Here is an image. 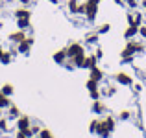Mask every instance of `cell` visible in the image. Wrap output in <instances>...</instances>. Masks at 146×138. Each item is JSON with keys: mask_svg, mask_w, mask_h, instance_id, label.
<instances>
[{"mask_svg": "<svg viewBox=\"0 0 146 138\" xmlns=\"http://www.w3.org/2000/svg\"><path fill=\"white\" fill-rule=\"evenodd\" d=\"M98 11H100V0H85V18L87 20L94 22Z\"/></svg>", "mask_w": 146, "mask_h": 138, "instance_id": "6da1fadb", "label": "cell"}, {"mask_svg": "<svg viewBox=\"0 0 146 138\" xmlns=\"http://www.w3.org/2000/svg\"><path fill=\"white\" fill-rule=\"evenodd\" d=\"M65 50H67L68 59H74L76 55H80V53H85V48H83V44H80V43H70Z\"/></svg>", "mask_w": 146, "mask_h": 138, "instance_id": "7a4b0ae2", "label": "cell"}, {"mask_svg": "<svg viewBox=\"0 0 146 138\" xmlns=\"http://www.w3.org/2000/svg\"><path fill=\"white\" fill-rule=\"evenodd\" d=\"M115 81L122 87H131L133 85V78L128 72H117V74H115Z\"/></svg>", "mask_w": 146, "mask_h": 138, "instance_id": "3957f363", "label": "cell"}, {"mask_svg": "<svg viewBox=\"0 0 146 138\" xmlns=\"http://www.w3.org/2000/svg\"><path fill=\"white\" fill-rule=\"evenodd\" d=\"M32 46H33V39H32V37H26L22 43L17 44V52L22 53V55H28L30 50H32Z\"/></svg>", "mask_w": 146, "mask_h": 138, "instance_id": "277c9868", "label": "cell"}, {"mask_svg": "<svg viewBox=\"0 0 146 138\" xmlns=\"http://www.w3.org/2000/svg\"><path fill=\"white\" fill-rule=\"evenodd\" d=\"M96 135H98L100 138H109V136H111V131L107 129V125H106V122H104V120H98Z\"/></svg>", "mask_w": 146, "mask_h": 138, "instance_id": "5b68a950", "label": "cell"}, {"mask_svg": "<svg viewBox=\"0 0 146 138\" xmlns=\"http://www.w3.org/2000/svg\"><path fill=\"white\" fill-rule=\"evenodd\" d=\"M7 39H9L13 44H19V43H22V41L26 39V33H24V30H17V32L9 33V37H7Z\"/></svg>", "mask_w": 146, "mask_h": 138, "instance_id": "8992f818", "label": "cell"}, {"mask_svg": "<svg viewBox=\"0 0 146 138\" xmlns=\"http://www.w3.org/2000/svg\"><path fill=\"white\" fill-rule=\"evenodd\" d=\"M135 35H139V26H135V24H128V28L124 30V39H126V41H129V39H133Z\"/></svg>", "mask_w": 146, "mask_h": 138, "instance_id": "52a82bcc", "label": "cell"}, {"mask_svg": "<svg viewBox=\"0 0 146 138\" xmlns=\"http://www.w3.org/2000/svg\"><path fill=\"white\" fill-rule=\"evenodd\" d=\"M30 127H32V125H30V118L28 116H19L17 118V129L19 131L24 133V131H28Z\"/></svg>", "mask_w": 146, "mask_h": 138, "instance_id": "ba28073f", "label": "cell"}, {"mask_svg": "<svg viewBox=\"0 0 146 138\" xmlns=\"http://www.w3.org/2000/svg\"><path fill=\"white\" fill-rule=\"evenodd\" d=\"M52 59L56 61L57 64H65V63H67V59H68V57H67V50H65V48L63 50H57V52L52 55Z\"/></svg>", "mask_w": 146, "mask_h": 138, "instance_id": "9c48e42d", "label": "cell"}, {"mask_svg": "<svg viewBox=\"0 0 146 138\" xmlns=\"http://www.w3.org/2000/svg\"><path fill=\"white\" fill-rule=\"evenodd\" d=\"M89 78L100 83V81H102V79H104V70H102V68H100L98 64H96V66H94V68H91V70H89Z\"/></svg>", "mask_w": 146, "mask_h": 138, "instance_id": "30bf717a", "label": "cell"}, {"mask_svg": "<svg viewBox=\"0 0 146 138\" xmlns=\"http://www.w3.org/2000/svg\"><path fill=\"white\" fill-rule=\"evenodd\" d=\"M85 53H80V55H76L74 59H70L72 61V64H74V68H85Z\"/></svg>", "mask_w": 146, "mask_h": 138, "instance_id": "8fae6325", "label": "cell"}, {"mask_svg": "<svg viewBox=\"0 0 146 138\" xmlns=\"http://www.w3.org/2000/svg\"><path fill=\"white\" fill-rule=\"evenodd\" d=\"M91 109H93V112H94V114H104V112H106V105H104L100 99H94V101H93V107H91Z\"/></svg>", "mask_w": 146, "mask_h": 138, "instance_id": "7c38bea8", "label": "cell"}, {"mask_svg": "<svg viewBox=\"0 0 146 138\" xmlns=\"http://www.w3.org/2000/svg\"><path fill=\"white\" fill-rule=\"evenodd\" d=\"M98 64V59H96V55H87L85 57V70H91V68H94Z\"/></svg>", "mask_w": 146, "mask_h": 138, "instance_id": "4fadbf2b", "label": "cell"}, {"mask_svg": "<svg viewBox=\"0 0 146 138\" xmlns=\"http://www.w3.org/2000/svg\"><path fill=\"white\" fill-rule=\"evenodd\" d=\"M30 17H32V13H30L28 7H19L15 11V18H30Z\"/></svg>", "mask_w": 146, "mask_h": 138, "instance_id": "5bb4252c", "label": "cell"}, {"mask_svg": "<svg viewBox=\"0 0 146 138\" xmlns=\"http://www.w3.org/2000/svg\"><path fill=\"white\" fill-rule=\"evenodd\" d=\"M80 0H67V7H68V11H70L72 15H78V7H80Z\"/></svg>", "mask_w": 146, "mask_h": 138, "instance_id": "9a60e30c", "label": "cell"}, {"mask_svg": "<svg viewBox=\"0 0 146 138\" xmlns=\"http://www.w3.org/2000/svg\"><path fill=\"white\" fill-rule=\"evenodd\" d=\"M85 89L89 90V92H96V90H100V83L89 78V79H87V83H85Z\"/></svg>", "mask_w": 146, "mask_h": 138, "instance_id": "2e32d148", "label": "cell"}, {"mask_svg": "<svg viewBox=\"0 0 146 138\" xmlns=\"http://www.w3.org/2000/svg\"><path fill=\"white\" fill-rule=\"evenodd\" d=\"M104 122H106L107 129L113 133V131H115V127H117V120H115V116H106V118H104Z\"/></svg>", "mask_w": 146, "mask_h": 138, "instance_id": "e0dca14e", "label": "cell"}, {"mask_svg": "<svg viewBox=\"0 0 146 138\" xmlns=\"http://www.w3.org/2000/svg\"><path fill=\"white\" fill-rule=\"evenodd\" d=\"M98 41H100V35H98L96 32L89 33V35L85 37V44H98Z\"/></svg>", "mask_w": 146, "mask_h": 138, "instance_id": "ac0fdd59", "label": "cell"}, {"mask_svg": "<svg viewBox=\"0 0 146 138\" xmlns=\"http://www.w3.org/2000/svg\"><path fill=\"white\" fill-rule=\"evenodd\" d=\"M11 59H13V53H11V52H6V50H4L2 57H0V63H2V64H9V63H11Z\"/></svg>", "mask_w": 146, "mask_h": 138, "instance_id": "d6986e66", "label": "cell"}, {"mask_svg": "<svg viewBox=\"0 0 146 138\" xmlns=\"http://www.w3.org/2000/svg\"><path fill=\"white\" fill-rule=\"evenodd\" d=\"M9 105H11L9 96H6V94H2V92H0V109H6V107H9Z\"/></svg>", "mask_w": 146, "mask_h": 138, "instance_id": "ffe728a7", "label": "cell"}, {"mask_svg": "<svg viewBox=\"0 0 146 138\" xmlns=\"http://www.w3.org/2000/svg\"><path fill=\"white\" fill-rule=\"evenodd\" d=\"M109 30H111V24H109V22H104V24H100L96 28V33H98V35H104V33H107Z\"/></svg>", "mask_w": 146, "mask_h": 138, "instance_id": "44dd1931", "label": "cell"}, {"mask_svg": "<svg viewBox=\"0 0 146 138\" xmlns=\"http://www.w3.org/2000/svg\"><path fill=\"white\" fill-rule=\"evenodd\" d=\"M17 28H19V30L30 28V18H17Z\"/></svg>", "mask_w": 146, "mask_h": 138, "instance_id": "7402d4cb", "label": "cell"}, {"mask_svg": "<svg viewBox=\"0 0 146 138\" xmlns=\"http://www.w3.org/2000/svg\"><path fill=\"white\" fill-rule=\"evenodd\" d=\"M21 116V112H19V109L15 105H9V118H13V120H17V118Z\"/></svg>", "mask_w": 146, "mask_h": 138, "instance_id": "603a6c76", "label": "cell"}, {"mask_svg": "<svg viewBox=\"0 0 146 138\" xmlns=\"http://www.w3.org/2000/svg\"><path fill=\"white\" fill-rule=\"evenodd\" d=\"M124 2H126V6H128L129 9H137V7L141 6L139 0H124Z\"/></svg>", "mask_w": 146, "mask_h": 138, "instance_id": "cb8c5ba5", "label": "cell"}, {"mask_svg": "<svg viewBox=\"0 0 146 138\" xmlns=\"http://www.w3.org/2000/svg\"><path fill=\"white\" fill-rule=\"evenodd\" d=\"M143 18H144V15L141 11H135V26H143Z\"/></svg>", "mask_w": 146, "mask_h": 138, "instance_id": "d4e9b609", "label": "cell"}, {"mask_svg": "<svg viewBox=\"0 0 146 138\" xmlns=\"http://www.w3.org/2000/svg\"><path fill=\"white\" fill-rule=\"evenodd\" d=\"M0 92H2V94H6V96H11V94H13V87L7 83V85L2 87V90H0Z\"/></svg>", "mask_w": 146, "mask_h": 138, "instance_id": "484cf974", "label": "cell"}, {"mask_svg": "<svg viewBox=\"0 0 146 138\" xmlns=\"http://www.w3.org/2000/svg\"><path fill=\"white\" fill-rule=\"evenodd\" d=\"M39 138H54V136H52V133H50L48 129H41V131H39Z\"/></svg>", "mask_w": 146, "mask_h": 138, "instance_id": "4316f807", "label": "cell"}, {"mask_svg": "<svg viewBox=\"0 0 146 138\" xmlns=\"http://www.w3.org/2000/svg\"><path fill=\"white\" fill-rule=\"evenodd\" d=\"M96 127H98V120H93V122L89 124V131H91V133H96Z\"/></svg>", "mask_w": 146, "mask_h": 138, "instance_id": "83f0119b", "label": "cell"}, {"mask_svg": "<svg viewBox=\"0 0 146 138\" xmlns=\"http://www.w3.org/2000/svg\"><path fill=\"white\" fill-rule=\"evenodd\" d=\"M94 55H96V59H98V61H102V57H104V50L100 48V46H98L96 50H94Z\"/></svg>", "mask_w": 146, "mask_h": 138, "instance_id": "f1b7e54d", "label": "cell"}, {"mask_svg": "<svg viewBox=\"0 0 146 138\" xmlns=\"http://www.w3.org/2000/svg\"><path fill=\"white\" fill-rule=\"evenodd\" d=\"M0 131H7V120L0 118Z\"/></svg>", "mask_w": 146, "mask_h": 138, "instance_id": "f546056e", "label": "cell"}, {"mask_svg": "<svg viewBox=\"0 0 146 138\" xmlns=\"http://www.w3.org/2000/svg\"><path fill=\"white\" fill-rule=\"evenodd\" d=\"M129 118H131V112H129V110H122L120 112V120H129Z\"/></svg>", "mask_w": 146, "mask_h": 138, "instance_id": "4dcf8cb0", "label": "cell"}, {"mask_svg": "<svg viewBox=\"0 0 146 138\" xmlns=\"http://www.w3.org/2000/svg\"><path fill=\"white\" fill-rule=\"evenodd\" d=\"M139 35L143 39H146V26H139Z\"/></svg>", "mask_w": 146, "mask_h": 138, "instance_id": "1f68e13d", "label": "cell"}, {"mask_svg": "<svg viewBox=\"0 0 146 138\" xmlns=\"http://www.w3.org/2000/svg\"><path fill=\"white\" fill-rule=\"evenodd\" d=\"M78 15H85V2L80 4V7H78Z\"/></svg>", "mask_w": 146, "mask_h": 138, "instance_id": "d6a6232c", "label": "cell"}, {"mask_svg": "<svg viewBox=\"0 0 146 138\" xmlns=\"http://www.w3.org/2000/svg\"><path fill=\"white\" fill-rule=\"evenodd\" d=\"M104 94H106V96H113L115 94V89H113V87H107V89L104 90Z\"/></svg>", "mask_w": 146, "mask_h": 138, "instance_id": "836d02e7", "label": "cell"}, {"mask_svg": "<svg viewBox=\"0 0 146 138\" xmlns=\"http://www.w3.org/2000/svg\"><path fill=\"white\" fill-rule=\"evenodd\" d=\"M133 90H135V92H141V90H143V87H141V85H135V83H133Z\"/></svg>", "mask_w": 146, "mask_h": 138, "instance_id": "e575fe53", "label": "cell"}, {"mask_svg": "<svg viewBox=\"0 0 146 138\" xmlns=\"http://www.w3.org/2000/svg\"><path fill=\"white\" fill-rule=\"evenodd\" d=\"M15 138H28V136H26V135H24L22 131H19V133H17V136H15Z\"/></svg>", "mask_w": 146, "mask_h": 138, "instance_id": "d590c367", "label": "cell"}, {"mask_svg": "<svg viewBox=\"0 0 146 138\" xmlns=\"http://www.w3.org/2000/svg\"><path fill=\"white\" fill-rule=\"evenodd\" d=\"M113 2H115V4H117V6H124V4H126V2H124V0H113Z\"/></svg>", "mask_w": 146, "mask_h": 138, "instance_id": "8d00e7d4", "label": "cell"}, {"mask_svg": "<svg viewBox=\"0 0 146 138\" xmlns=\"http://www.w3.org/2000/svg\"><path fill=\"white\" fill-rule=\"evenodd\" d=\"M141 6H143V9H144V13H146V0H141Z\"/></svg>", "mask_w": 146, "mask_h": 138, "instance_id": "74e56055", "label": "cell"}, {"mask_svg": "<svg viewBox=\"0 0 146 138\" xmlns=\"http://www.w3.org/2000/svg\"><path fill=\"white\" fill-rule=\"evenodd\" d=\"M48 2H50V4H56V6H57V4H59V0H48Z\"/></svg>", "mask_w": 146, "mask_h": 138, "instance_id": "f35d334b", "label": "cell"}, {"mask_svg": "<svg viewBox=\"0 0 146 138\" xmlns=\"http://www.w3.org/2000/svg\"><path fill=\"white\" fill-rule=\"evenodd\" d=\"M21 2L24 4V6H28V4H30V0H21Z\"/></svg>", "mask_w": 146, "mask_h": 138, "instance_id": "ab89813d", "label": "cell"}, {"mask_svg": "<svg viewBox=\"0 0 146 138\" xmlns=\"http://www.w3.org/2000/svg\"><path fill=\"white\" fill-rule=\"evenodd\" d=\"M2 53H4V48H2V46H0V57H2Z\"/></svg>", "mask_w": 146, "mask_h": 138, "instance_id": "60d3db41", "label": "cell"}, {"mask_svg": "<svg viewBox=\"0 0 146 138\" xmlns=\"http://www.w3.org/2000/svg\"><path fill=\"white\" fill-rule=\"evenodd\" d=\"M32 138H35V136H32Z\"/></svg>", "mask_w": 146, "mask_h": 138, "instance_id": "b9f144b4", "label": "cell"}, {"mask_svg": "<svg viewBox=\"0 0 146 138\" xmlns=\"http://www.w3.org/2000/svg\"><path fill=\"white\" fill-rule=\"evenodd\" d=\"M100 2H102V0H100Z\"/></svg>", "mask_w": 146, "mask_h": 138, "instance_id": "7bdbcfd3", "label": "cell"}]
</instances>
